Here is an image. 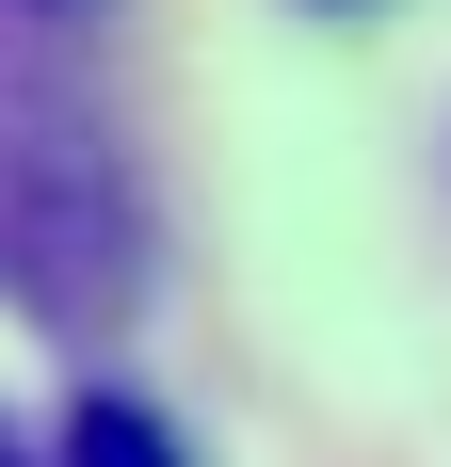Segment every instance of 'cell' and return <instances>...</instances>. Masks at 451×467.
Wrapping results in <instances>:
<instances>
[{
  "mask_svg": "<svg viewBox=\"0 0 451 467\" xmlns=\"http://www.w3.org/2000/svg\"><path fill=\"white\" fill-rule=\"evenodd\" d=\"M48 467H194V435L162 420V403H130V387H81L65 435H48Z\"/></svg>",
  "mask_w": 451,
  "mask_h": 467,
  "instance_id": "6da1fadb",
  "label": "cell"
}]
</instances>
